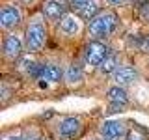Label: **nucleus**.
Returning <instances> with one entry per match:
<instances>
[{
	"label": "nucleus",
	"mask_w": 149,
	"mask_h": 140,
	"mask_svg": "<svg viewBox=\"0 0 149 140\" xmlns=\"http://www.w3.org/2000/svg\"><path fill=\"white\" fill-rule=\"evenodd\" d=\"M47 24H45V17L41 15H34L28 22L26 30H24V45L28 54H36L39 50H43V47L47 43Z\"/></svg>",
	"instance_id": "f257e3e1"
},
{
	"label": "nucleus",
	"mask_w": 149,
	"mask_h": 140,
	"mask_svg": "<svg viewBox=\"0 0 149 140\" xmlns=\"http://www.w3.org/2000/svg\"><path fill=\"white\" fill-rule=\"evenodd\" d=\"M118 22H119V17L114 9H101L90 21L88 32H90L93 39H104V37H108L116 32Z\"/></svg>",
	"instance_id": "f03ea898"
},
{
	"label": "nucleus",
	"mask_w": 149,
	"mask_h": 140,
	"mask_svg": "<svg viewBox=\"0 0 149 140\" xmlns=\"http://www.w3.org/2000/svg\"><path fill=\"white\" fill-rule=\"evenodd\" d=\"M110 50L106 43H102L101 39H91L90 43L84 47V62H86L90 67H101V64L108 58Z\"/></svg>",
	"instance_id": "7ed1b4c3"
},
{
	"label": "nucleus",
	"mask_w": 149,
	"mask_h": 140,
	"mask_svg": "<svg viewBox=\"0 0 149 140\" xmlns=\"http://www.w3.org/2000/svg\"><path fill=\"white\" fill-rule=\"evenodd\" d=\"M22 22V11L15 2L4 4L0 9V28L6 32H11Z\"/></svg>",
	"instance_id": "20e7f679"
},
{
	"label": "nucleus",
	"mask_w": 149,
	"mask_h": 140,
	"mask_svg": "<svg viewBox=\"0 0 149 140\" xmlns=\"http://www.w3.org/2000/svg\"><path fill=\"white\" fill-rule=\"evenodd\" d=\"M26 49L24 45V37H21L15 32H8L4 36V41H2V52H4V58L6 60H11L15 62L22 56V50Z\"/></svg>",
	"instance_id": "39448f33"
},
{
	"label": "nucleus",
	"mask_w": 149,
	"mask_h": 140,
	"mask_svg": "<svg viewBox=\"0 0 149 140\" xmlns=\"http://www.w3.org/2000/svg\"><path fill=\"white\" fill-rule=\"evenodd\" d=\"M58 30H60L62 36L69 37V39H77L84 32V21L77 13H67V15L58 22Z\"/></svg>",
	"instance_id": "423d86ee"
},
{
	"label": "nucleus",
	"mask_w": 149,
	"mask_h": 140,
	"mask_svg": "<svg viewBox=\"0 0 149 140\" xmlns=\"http://www.w3.org/2000/svg\"><path fill=\"white\" fill-rule=\"evenodd\" d=\"M67 8H69L67 0H43V4H41V15L45 17V21H50V22L58 21L60 22L69 13Z\"/></svg>",
	"instance_id": "0eeeda50"
},
{
	"label": "nucleus",
	"mask_w": 149,
	"mask_h": 140,
	"mask_svg": "<svg viewBox=\"0 0 149 140\" xmlns=\"http://www.w3.org/2000/svg\"><path fill=\"white\" fill-rule=\"evenodd\" d=\"M82 120L78 116H65L58 123V134L63 140H74L82 133Z\"/></svg>",
	"instance_id": "6e6552de"
},
{
	"label": "nucleus",
	"mask_w": 149,
	"mask_h": 140,
	"mask_svg": "<svg viewBox=\"0 0 149 140\" xmlns=\"http://www.w3.org/2000/svg\"><path fill=\"white\" fill-rule=\"evenodd\" d=\"M101 134H102V138H108V140H125L129 134V129L125 125V121L106 120L101 125Z\"/></svg>",
	"instance_id": "1a4fd4ad"
},
{
	"label": "nucleus",
	"mask_w": 149,
	"mask_h": 140,
	"mask_svg": "<svg viewBox=\"0 0 149 140\" xmlns=\"http://www.w3.org/2000/svg\"><path fill=\"white\" fill-rule=\"evenodd\" d=\"M41 82L45 84H58L63 78V69L58 64H43L39 67V75H37Z\"/></svg>",
	"instance_id": "9d476101"
},
{
	"label": "nucleus",
	"mask_w": 149,
	"mask_h": 140,
	"mask_svg": "<svg viewBox=\"0 0 149 140\" xmlns=\"http://www.w3.org/2000/svg\"><path fill=\"white\" fill-rule=\"evenodd\" d=\"M112 80L114 84H118V86H130V84H134L138 80V71L136 67H132V65H121V67L112 75Z\"/></svg>",
	"instance_id": "9b49d317"
},
{
	"label": "nucleus",
	"mask_w": 149,
	"mask_h": 140,
	"mask_svg": "<svg viewBox=\"0 0 149 140\" xmlns=\"http://www.w3.org/2000/svg\"><path fill=\"white\" fill-rule=\"evenodd\" d=\"M63 80L69 88H74V86H80L84 82V71L78 64H69L67 67L63 69Z\"/></svg>",
	"instance_id": "f8f14e48"
},
{
	"label": "nucleus",
	"mask_w": 149,
	"mask_h": 140,
	"mask_svg": "<svg viewBox=\"0 0 149 140\" xmlns=\"http://www.w3.org/2000/svg\"><path fill=\"white\" fill-rule=\"evenodd\" d=\"M106 99L116 106H125L129 103V93H127V90H125L123 86L114 84V86H110L108 90H106Z\"/></svg>",
	"instance_id": "ddd939ff"
},
{
	"label": "nucleus",
	"mask_w": 149,
	"mask_h": 140,
	"mask_svg": "<svg viewBox=\"0 0 149 140\" xmlns=\"http://www.w3.org/2000/svg\"><path fill=\"white\" fill-rule=\"evenodd\" d=\"M119 69V62H118V56L116 54H108V58L104 60V62L101 64V67H99V71L102 75H114L116 71Z\"/></svg>",
	"instance_id": "4468645a"
},
{
	"label": "nucleus",
	"mask_w": 149,
	"mask_h": 140,
	"mask_svg": "<svg viewBox=\"0 0 149 140\" xmlns=\"http://www.w3.org/2000/svg\"><path fill=\"white\" fill-rule=\"evenodd\" d=\"M99 11H101V9H99V6H97V2H95V0H91V2L88 4L82 11H78V15H80L82 19H86V21H91V19L95 17Z\"/></svg>",
	"instance_id": "2eb2a0df"
},
{
	"label": "nucleus",
	"mask_w": 149,
	"mask_h": 140,
	"mask_svg": "<svg viewBox=\"0 0 149 140\" xmlns=\"http://www.w3.org/2000/svg\"><path fill=\"white\" fill-rule=\"evenodd\" d=\"M69 2V6H71L73 9H77V11H82L84 8L88 6V4L91 2V0H67Z\"/></svg>",
	"instance_id": "dca6fc26"
},
{
	"label": "nucleus",
	"mask_w": 149,
	"mask_h": 140,
	"mask_svg": "<svg viewBox=\"0 0 149 140\" xmlns=\"http://www.w3.org/2000/svg\"><path fill=\"white\" fill-rule=\"evenodd\" d=\"M140 19H142L143 22H149V4L142 6V9H140Z\"/></svg>",
	"instance_id": "f3484780"
},
{
	"label": "nucleus",
	"mask_w": 149,
	"mask_h": 140,
	"mask_svg": "<svg viewBox=\"0 0 149 140\" xmlns=\"http://www.w3.org/2000/svg\"><path fill=\"white\" fill-rule=\"evenodd\" d=\"M127 2L129 0H106V4L110 8H123V6H127Z\"/></svg>",
	"instance_id": "a211bd4d"
},
{
	"label": "nucleus",
	"mask_w": 149,
	"mask_h": 140,
	"mask_svg": "<svg viewBox=\"0 0 149 140\" xmlns=\"http://www.w3.org/2000/svg\"><path fill=\"white\" fill-rule=\"evenodd\" d=\"M22 140H43V138H41L36 131H28L26 134H22Z\"/></svg>",
	"instance_id": "6ab92c4d"
},
{
	"label": "nucleus",
	"mask_w": 149,
	"mask_h": 140,
	"mask_svg": "<svg viewBox=\"0 0 149 140\" xmlns=\"http://www.w3.org/2000/svg\"><path fill=\"white\" fill-rule=\"evenodd\" d=\"M125 140H146V138H143L140 133H136V131H130V133L127 134V138H125Z\"/></svg>",
	"instance_id": "aec40b11"
},
{
	"label": "nucleus",
	"mask_w": 149,
	"mask_h": 140,
	"mask_svg": "<svg viewBox=\"0 0 149 140\" xmlns=\"http://www.w3.org/2000/svg\"><path fill=\"white\" fill-rule=\"evenodd\" d=\"M19 4H22V6H28V8H32L34 6V4L37 2V0H17Z\"/></svg>",
	"instance_id": "412c9836"
},
{
	"label": "nucleus",
	"mask_w": 149,
	"mask_h": 140,
	"mask_svg": "<svg viewBox=\"0 0 149 140\" xmlns=\"http://www.w3.org/2000/svg\"><path fill=\"white\" fill-rule=\"evenodd\" d=\"M143 50H146V52H149V34L146 36V39H143Z\"/></svg>",
	"instance_id": "4be33fe9"
},
{
	"label": "nucleus",
	"mask_w": 149,
	"mask_h": 140,
	"mask_svg": "<svg viewBox=\"0 0 149 140\" xmlns=\"http://www.w3.org/2000/svg\"><path fill=\"white\" fill-rule=\"evenodd\" d=\"M6 140H22V136L21 134H11V136H8Z\"/></svg>",
	"instance_id": "5701e85b"
},
{
	"label": "nucleus",
	"mask_w": 149,
	"mask_h": 140,
	"mask_svg": "<svg viewBox=\"0 0 149 140\" xmlns=\"http://www.w3.org/2000/svg\"><path fill=\"white\" fill-rule=\"evenodd\" d=\"M88 140H101V138H88Z\"/></svg>",
	"instance_id": "b1692460"
},
{
	"label": "nucleus",
	"mask_w": 149,
	"mask_h": 140,
	"mask_svg": "<svg viewBox=\"0 0 149 140\" xmlns=\"http://www.w3.org/2000/svg\"><path fill=\"white\" fill-rule=\"evenodd\" d=\"M101 140H108V138H101Z\"/></svg>",
	"instance_id": "393cba45"
}]
</instances>
